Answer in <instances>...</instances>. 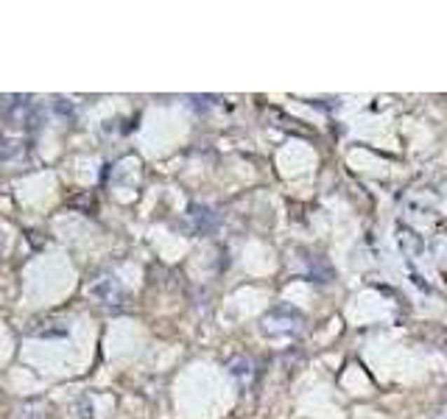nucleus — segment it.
<instances>
[{"label":"nucleus","instance_id":"2","mask_svg":"<svg viewBox=\"0 0 447 419\" xmlns=\"http://www.w3.org/2000/svg\"><path fill=\"white\" fill-rule=\"evenodd\" d=\"M249 366H252V364H249L246 358H240V361H235V364H232V375H235V378H238V375H240V378H246V375H249Z\"/></svg>","mask_w":447,"mask_h":419},{"label":"nucleus","instance_id":"1","mask_svg":"<svg viewBox=\"0 0 447 419\" xmlns=\"http://www.w3.org/2000/svg\"><path fill=\"white\" fill-rule=\"evenodd\" d=\"M397 243H400V249H403L406 257H417V254H422V249H425L422 238H420L411 226H406V224L397 226Z\"/></svg>","mask_w":447,"mask_h":419}]
</instances>
